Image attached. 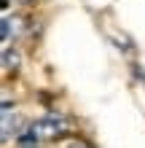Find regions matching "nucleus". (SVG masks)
Wrapping results in <instances>:
<instances>
[{
	"instance_id": "1",
	"label": "nucleus",
	"mask_w": 145,
	"mask_h": 148,
	"mask_svg": "<svg viewBox=\"0 0 145 148\" xmlns=\"http://www.w3.org/2000/svg\"><path fill=\"white\" fill-rule=\"evenodd\" d=\"M67 129H70V121H67L59 110H54V113H46V116H40L35 124L30 127V132H32V137L40 143V140H54V137L65 135Z\"/></svg>"
},
{
	"instance_id": "2",
	"label": "nucleus",
	"mask_w": 145,
	"mask_h": 148,
	"mask_svg": "<svg viewBox=\"0 0 145 148\" xmlns=\"http://www.w3.org/2000/svg\"><path fill=\"white\" fill-rule=\"evenodd\" d=\"M67 148H91V145H86V143H83V140H73L70 145H67Z\"/></svg>"
}]
</instances>
